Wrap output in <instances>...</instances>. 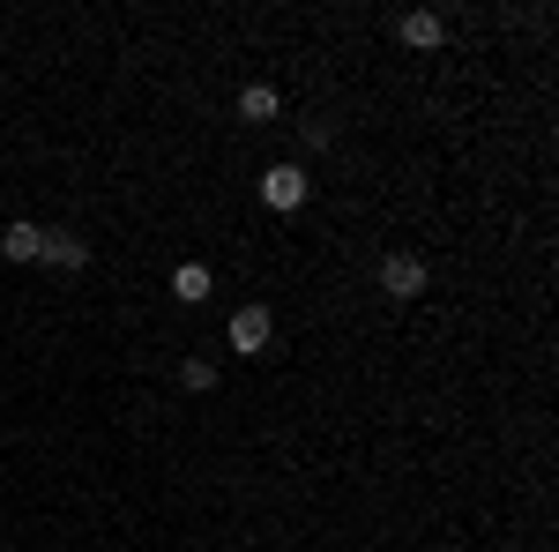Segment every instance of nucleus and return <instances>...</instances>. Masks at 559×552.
Instances as JSON below:
<instances>
[{
	"instance_id": "nucleus-1",
	"label": "nucleus",
	"mask_w": 559,
	"mask_h": 552,
	"mask_svg": "<svg viewBox=\"0 0 559 552\" xmlns=\"http://www.w3.org/2000/svg\"><path fill=\"white\" fill-rule=\"evenodd\" d=\"M306 195H313L306 165H269V172H261V210L292 216V210H306Z\"/></svg>"
},
{
	"instance_id": "nucleus-2",
	"label": "nucleus",
	"mask_w": 559,
	"mask_h": 552,
	"mask_svg": "<svg viewBox=\"0 0 559 552\" xmlns=\"http://www.w3.org/2000/svg\"><path fill=\"white\" fill-rule=\"evenodd\" d=\"M426 284H432V269L418 255H388L381 261V292L388 298H426Z\"/></svg>"
},
{
	"instance_id": "nucleus-3",
	"label": "nucleus",
	"mask_w": 559,
	"mask_h": 552,
	"mask_svg": "<svg viewBox=\"0 0 559 552\" xmlns=\"http://www.w3.org/2000/svg\"><path fill=\"white\" fill-rule=\"evenodd\" d=\"M269 337H276V314H269V306H239V314H231V351H239V359L269 351Z\"/></svg>"
},
{
	"instance_id": "nucleus-4",
	"label": "nucleus",
	"mask_w": 559,
	"mask_h": 552,
	"mask_svg": "<svg viewBox=\"0 0 559 552\" xmlns=\"http://www.w3.org/2000/svg\"><path fill=\"white\" fill-rule=\"evenodd\" d=\"M395 38L411 45V52H432V45H448V15H432V8H411V15L395 23Z\"/></svg>"
},
{
	"instance_id": "nucleus-5",
	"label": "nucleus",
	"mask_w": 559,
	"mask_h": 552,
	"mask_svg": "<svg viewBox=\"0 0 559 552\" xmlns=\"http://www.w3.org/2000/svg\"><path fill=\"white\" fill-rule=\"evenodd\" d=\"M0 255L8 261H45V224H31V216L8 224V232H0Z\"/></svg>"
},
{
	"instance_id": "nucleus-6",
	"label": "nucleus",
	"mask_w": 559,
	"mask_h": 552,
	"mask_svg": "<svg viewBox=\"0 0 559 552\" xmlns=\"http://www.w3.org/2000/svg\"><path fill=\"white\" fill-rule=\"evenodd\" d=\"M45 261H52V269H90V239L52 224V232H45Z\"/></svg>"
},
{
	"instance_id": "nucleus-7",
	"label": "nucleus",
	"mask_w": 559,
	"mask_h": 552,
	"mask_svg": "<svg viewBox=\"0 0 559 552\" xmlns=\"http://www.w3.org/2000/svg\"><path fill=\"white\" fill-rule=\"evenodd\" d=\"M210 292H216L210 261H179V269H173V298H179V306H202Z\"/></svg>"
},
{
	"instance_id": "nucleus-8",
	"label": "nucleus",
	"mask_w": 559,
	"mask_h": 552,
	"mask_svg": "<svg viewBox=\"0 0 559 552\" xmlns=\"http://www.w3.org/2000/svg\"><path fill=\"white\" fill-rule=\"evenodd\" d=\"M276 113H284V97H276V83H247L239 90V120H276Z\"/></svg>"
},
{
	"instance_id": "nucleus-9",
	"label": "nucleus",
	"mask_w": 559,
	"mask_h": 552,
	"mask_svg": "<svg viewBox=\"0 0 559 552\" xmlns=\"http://www.w3.org/2000/svg\"><path fill=\"white\" fill-rule=\"evenodd\" d=\"M179 388H194V396H210V388H216V359H210V351L179 366Z\"/></svg>"
},
{
	"instance_id": "nucleus-10",
	"label": "nucleus",
	"mask_w": 559,
	"mask_h": 552,
	"mask_svg": "<svg viewBox=\"0 0 559 552\" xmlns=\"http://www.w3.org/2000/svg\"><path fill=\"white\" fill-rule=\"evenodd\" d=\"M299 142H306V150H329V142H336V120H306Z\"/></svg>"
}]
</instances>
